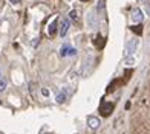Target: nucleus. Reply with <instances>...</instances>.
<instances>
[{
	"mask_svg": "<svg viewBox=\"0 0 150 134\" xmlns=\"http://www.w3.org/2000/svg\"><path fill=\"white\" fill-rule=\"evenodd\" d=\"M138 43H139L138 38H132L130 41H127L126 49H124V57H132L136 50V47H138Z\"/></svg>",
	"mask_w": 150,
	"mask_h": 134,
	"instance_id": "obj_1",
	"label": "nucleus"
},
{
	"mask_svg": "<svg viewBox=\"0 0 150 134\" xmlns=\"http://www.w3.org/2000/svg\"><path fill=\"white\" fill-rule=\"evenodd\" d=\"M100 124H101L100 117H97V116H89V117H87V125H89L92 130L100 128Z\"/></svg>",
	"mask_w": 150,
	"mask_h": 134,
	"instance_id": "obj_2",
	"label": "nucleus"
},
{
	"mask_svg": "<svg viewBox=\"0 0 150 134\" xmlns=\"http://www.w3.org/2000/svg\"><path fill=\"white\" fill-rule=\"evenodd\" d=\"M69 28H71V22L67 18H64L63 22H61V26H60V35H61V38L66 37V34H67V31H69Z\"/></svg>",
	"mask_w": 150,
	"mask_h": 134,
	"instance_id": "obj_3",
	"label": "nucleus"
},
{
	"mask_svg": "<svg viewBox=\"0 0 150 134\" xmlns=\"http://www.w3.org/2000/svg\"><path fill=\"white\" fill-rule=\"evenodd\" d=\"M142 18H144V14H142V11H141V9L136 8V9L132 11V20H133L135 23H138V24H139V23L142 22Z\"/></svg>",
	"mask_w": 150,
	"mask_h": 134,
	"instance_id": "obj_4",
	"label": "nucleus"
},
{
	"mask_svg": "<svg viewBox=\"0 0 150 134\" xmlns=\"http://www.w3.org/2000/svg\"><path fill=\"white\" fill-rule=\"evenodd\" d=\"M113 108V104H101V113H103V116H109L110 114V111Z\"/></svg>",
	"mask_w": 150,
	"mask_h": 134,
	"instance_id": "obj_5",
	"label": "nucleus"
},
{
	"mask_svg": "<svg viewBox=\"0 0 150 134\" xmlns=\"http://www.w3.org/2000/svg\"><path fill=\"white\" fill-rule=\"evenodd\" d=\"M69 50H71V46L67 44V43H64V44L60 47V55H61V57H67V55H69Z\"/></svg>",
	"mask_w": 150,
	"mask_h": 134,
	"instance_id": "obj_6",
	"label": "nucleus"
},
{
	"mask_svg": "<svg viewBox=\"0 0 150 134\" xmlns=\"http://www.w3.org/2000/svg\"><path fill=\"white\" fill-rule=\"evenodd\" d=\"M55 32H57V18L54 20V22L51 23V26H49V35H51V37L55 35Z\"/></svg>",
	"mask_w": 150,
	"mask_h": 134,
	"instance_id": "obj_7",
	"label": "nucleus"
},
{
	"mask_svg": "<svg viewBox=\"0 0 150 134\" xmlns=\"http://www.w3.org/2000/svg\"><path fill=\"white\" fill-rule=\"evenodd\" d=\"M6 87H8V82H6V79H0V91H5Z\"/></svg>",
	"mask_w": 150,
	"mask_h": 134,
	"instance_id": "obj_8",
	"label": "nucleus"
},
{
	"mask_svg": "<svg viewBox=\"0 0 150 134\" xmlns=\"http://www.w3.org/2000/svg\"><path fill=\"white\" fill-rule=\"evenodd\" d=\"M64 99H66V95H64V93H60V95H57V102H58V104L64 102Z\"/></svg>",
	"mask_w": 150,
	"mask_h": 134,
	"instance_id": "obj_9",
	"label": "nucleus"
},
{
	"mask_svg": "<svg viewBox=\"0 0 150 134\" xmlns=\"http://www.w3.org/2000/svg\"><path fill=\"white\" fill-rule=\"evenodd\" d=\"M69 17H71L72 20H77V18H78V11H75V9H72V11L69 12Z\"/></svg>",
	"mask_w": 150,
	"mask_h": 134,
	"instance_id": "obj_10",
	"label": "nucleus"
},
{
	"mask_svg": "<svg viewBox=\"0 0 150 134\" xmlns=\"http://www.w3.org/2000/svg\"><path fill=\"white\" fill-rule=\"evenodd\" d=\"M133 63H135V59H133L132 57H126V64H127V66H132Z\"/></svg>",
	"mask_w": 150,
	"mask_h": 134,
	"instance_id": "obj_11",
	"label": "nucleus"
},
{
	"mask_svg": "<svg viewBox=\"0 0 150 134\" xmlns=\"http://www.w3.org/2000/svg\"><path fill=\"white\" fill-rule=\"evenodd\" d=\"M69 55H71V57H74V55H77V49H74V47H71V50H69Z\"/></svg>",
	"mask_w": 150,
	"mask_h": 134,
	"instance_id": "obj_12",
	"label": "nucleus"
},
{
	"mask_svg": "<svg viewBox=\"0 0 150 134\" xmlns=\"http://www.w3.org/2000/svg\"><path fill=\"white\" fill-rule=\"evenodd\" d=\"M42 95L43 96H49V91H47L46 89H42Z\"/></svg>",
	"mask_w": 150,
	"mask_h": 134,
	"instance_id": "obj_13",
	"label": "nucleus"
},
{
	"mask_svg": "<svg viewBox=\"0 0 150 134\" xmlns=\"http://www.w3.org/2000/svg\"><path fill=\"white\" fill-rule=\"evenodd\" d=\"M146 12L150 15V3H147V5H146Z\"/></svg>",
	"mask_w": 150,
	"mask_h": 134,
	"instance_id": "obj_14",
	"label": "nucleus"
},
{
	"mask_svg": "<svg viewBox=\"0 0 150 134\" xmlns=\"http://www.w3.org/2000/svg\"><path fill=\"white\" fill-rule=\"evenodd\" d=\"M9 2H11L12 5H17V3H20V0H9Z\"/></svg>",
	"mask_w": 150,
	"mask_h": 134,
	"instance_id": "obj_15",
	"label": "nucleus"
},
{
	"mask_svg": "<svg viewBox=\"0 0 150 134\" xmlns=\"http://www.w3.org/2000/svg\"><path fill=\"white\" fill-rule=\"evenodd\" d=\"M138 2H139V3H144V2H147V0H138Z\"/></svg>",
	"mask_w": 150,
	"mask_h": 134,
	"instance_id": "obj_16",
	"label": "nucleus"
},
{
	"mask_svg": "<svg viewBox=\"0 0 150 134\" xmlns=\"http://www.w3.org/2000/svg\"><path fill=\"white\" fill-rule=\"evenodd\" d=\"M80 2H87V0H80Z\"/></svg>",
	"mask_w": 150,
	"mask_h": 134,
	"instance_id": "obj_17",
	"label": "nucleus"
},
{
	"mask_svg": "<svg viewBox=\"0 0 150 134\" xmlns=\"http://www.w3.org/2000/svg\"><path fill=\"white\" fill-rule=\"evenodd\" d=\"M0 76H2V70H0Z\"/></svg>",
	"mask_w": 150,
	"mask_h": 134,
	"instance_id": "obj_18",
	"label": "nucleus"
},
{
	"mask_svg": "<svg viewBox=\"0 0 150 134\" xmlns=\"http://www.w3.org/2000/svg\"><path fill=\"white\" fill-rule=\"evenodd\" d=\"M0 104H2V102H0Z\"/></svg>",
	"mask_w": 150,
	"mask_h": 134,
	"instance_id": "obj_19",
	"label": "nucleus"
}]
</instances>
